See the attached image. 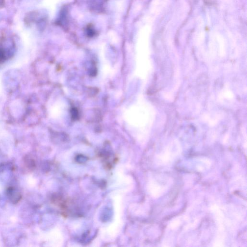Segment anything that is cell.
<instances>
[{
    "label": "cell",
    "mask_w": 247,
    "mask_h": 247,
    "mask_svg": "<svg viewBox=\"0 0 247 247\" xmlns=\"http://www.w3.org/2000/svg\"><path fill=\"white\" fill-rule=\"evenodd\" d=\"M71 114H72V119L74 120H77L78 119L79 113L77 110L76 108H73L71 110Z\"/></svg>",
    "instance_id": "1"
}]
</instances>
